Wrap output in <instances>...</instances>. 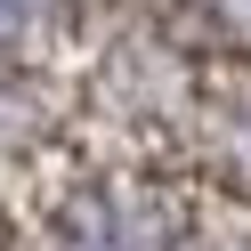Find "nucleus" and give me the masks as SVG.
Here are the masks:
<instances>
[{"label":"nucleus","instance_id":"7ed1b4c3","mask_svg":"<svg viewBox=\"0 0 251 251\" xmlns=\"http://www.w3.org/2000/svg\"><path fill=\"white\" fill-rule=\"evenodd\" d=\"M41 8H49V0H0V41H8V33H25Z\"/></svg>","mask_w":251,"mask_h":251},{"label":"nucleus","instance_id":"f257e3e1","mask_svg":"<svg viewBox=\"0 0 251 251\" xmlns=\"http://www.w3.org/2000/svg\"><path fill=\"white\" fill-rule=\"evenodd\" d=\"M65 251H170V219L154 211L146 195H89L81 211L65 219Z\"/></svg>","mask_w":251,"mask_h":251},{"label":"nucleus","instance_id":"f03ea898","mask_svg":"<svg viewBox=\"0 0 251 251\" xmlns=\"http://www.w3.org/2000/svg\"><path fill=\"white\" fill-rule=\"evenodd\" d=\"M227 154H235V170L251 178V98H243V105L227 114Z\"/></svg>","mask_w":251,"mask_h":251},{"label":"nucleus","instance_id":"20e7f679","mask_svg":"<svg viewBox=\"0 0 251 251\" xmlns=\"http://www.w3.org/2000/svg\"><path fill=\"white\" fill-rule=\"evenodd\" d=\"M202 8H219V17H227L235 33H251V0H202Z\"/></svg>","mask_w":251,"mask_h":251},{"label":"nucleus","instance_id":"39448f33","mask_svg":"<svg viewBox=\"0 0 251 251\" xmlns=\"http://www.w3.org/2000/svg\"><path fill=\"white\" fill-rule=\"evenodd\" d=\"M235 251H251V235H243V243H235Z\"/></svg>","mask_w":251,"mask_h":251}]
</instances>
